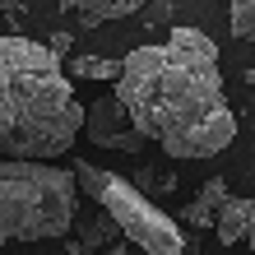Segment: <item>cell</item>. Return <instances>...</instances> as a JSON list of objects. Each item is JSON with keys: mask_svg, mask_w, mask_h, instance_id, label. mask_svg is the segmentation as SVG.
Masks as SVG:
<instances>
[{"mask_svg": "<svg viewBox=\"0 0 255 255\" xmlns=\"http://www.w3.org/2000/svg\"><path fill=\"white\" fill-rule=\"evenodd\" d=\"M242 242H246V246L255 251V200L246 204V237H242Z\"/></svg>", "mask_w": 255, "mask_h": 255, "instance_id": "7c38bea8", "label": "cell"}, {"mask_svg": "<svg viewBox=\"0 0 255 255\" xmlns=\"http://www.w3.org/2000/svg\"><path fill=\"white\" fill-rule=\"evenodd\" d=\"M84 134H88L98 148H116V153H139V148L148 144L144 134L134 130L126 102L116 98V93L98 98L93 107H84Z\"/></svg>", "mask_w": 255, "mask_h": 255, "instance_id": "5b68a950", "label": "cell"}, {"mask_svg": "<svg viewBox=\"0 0 255 255\" xmlns=\"http://www.w3.org/2000/svg\"><path fill=\"white\" fill-rule=\"evenodd\" d=\"M5 14H9L14 23H23V5H19V0H5Z\"/></svg>", "mask_w": 255, "mask_h": 255, "instance_id": "4fadbf2b", "label": "cell"}, {"mask_svg": "<svg viewBox=\"0 0 255 255\" xmlns=\"http://www.w3.org/2000/svg\"><path fill=\"white\" fill-rule=\"evenodd\" d=\"M228 195H232V190H228V181H223V176L204 181L200 195L186 204V223H190V228H214V223H218V209H223V200H228Z\"/></svg>", "mask_w": 255, "mask_h": 255, "instance_id": "8992f818", "label": "cell"}, {"mask_svg": "<svg viewBox=\"0 0 255 255\" xmlns=\"http://www.w3.org/2000/svg\"><path fill=\"white\" fill-rule=\"evenodd\" d=\"M228 23H232V37L255 42V0H232V9H228Z\"/></svg>", "mask_w": 255, "mask_h": 255, "instance_id": "30bf717a", "label": "cell"}, {"mask_svg": "<svg viewBox=\"0 0 255 255\" xmlns=\"http://www.w3.org/2000/svg\"><path fill=\"white\" fill-rule=\"evenodd\" d=\"M79 130L84 102L74 98L61 56L19 33L0 37V158L51 162L70 153Z\"/></svg>", "mask_w": 255, "mask_h": 255, "instance_id": "7a4b0ae2", "label": "cell"}, {"mask_svg": "<svg viewBox=\"0 0 255 255\" xmlns=\"http://www.w3.org/2000/svg\"><path fill=\"white\" fill-rule=\"evenodd\" d=\"M70 5L84 9V23L93 28V23H102V19H126V14L144 9L148 0H70Z\"/></svg>", "mask_w": 255, "mask_h": 255, "instance_id": "ba28073f", "label": "cell"}, {"mask_svg": "<svg viewBox=\"0 0 255 255\" xmlns=\"http://www.w3.org/2000/svg\"><path fill=\"white\" fill-rule=\"evenodd\" d=\"M134 130L167 158H214L237 139V116L223 98L218 47L200 28H172L162 47L126 56L116 79Z\"/></svg>", "mask_w": 255, "mask_h": 255, "instance_id": "6da1fadb", "label": "cell"}, {"mask_svg": "<svg viewBox=\"0 0 255 255\" xmlns=\"http://www.w3.org/2000/svg\"><path fill=\"white\" fill-rule=\"evenodd\" d=\"M74 167L0 162V242H61L74 228Z\"/></svg>", "mask_w": 255, "mask_h": 255, "instance_id": "3957f363", "label": "cell"}, {"mask_svg": "<svg viewBox=\"0 0 255 255\" xmlns=\"http://www.w3.org/2000/svg\"><path fill=\"white\" fill-rule=\"evenodd\" d=\"M246 204H251V200H242V195H228V200H223L218 223H214V232H218L223 246H237V242L246 237Z\"/></svg>", "mask_w": 255, "mask_h": 255, "instance_id": "52a82bcc", "label": "cell"}, {"mask_svg": "<svg viewBox=\"0 0 255 255\" xmlns=\"http://www.w3.org/2000/svg\"><path fill=\"white\" fill-rule=\"evenodd\" d=\"M246 79H251V84H255V65H251V70H246Z\"/></svg>", "mask_w": 255, "mask_h": 255, "instance_id": "5bb4252c", "label": "cell"}, {"mask_svg": "<svg viewBox=\"0 0 255 255\" xmlns=\"http://www.w3.org/2000/svg\"><path fill=\"white\" fill-rule=\"evenodd\" d=\"M74 181H79L84 195H93L102 204V214L121 228V237L130 246H139L144 255H186V237L176 228V218H167L134 181H126L116 172H102L84 158H74Z\"/></svg>", "mask_w": 255, "mask_h": 255, "instance_id": "277c9868", "label": "cell"}, {"mask_svg": "<svg viewBox=\"0 0 255 255\" xmlns=\"http://www.w3.org/2000/svg\"><path fill=\"white\" fill-rule=\"evenodd\" d=\"M70 47H74V37H70V33H51V42H47V51H51V56H65Z\"/></svg>", "mask_w": 255, "mask_h": 255, "instance_id": "8fae6325", "label": "cell"}, {"mask_svg": "<svg viewBox=\"0 0 255 255\" xmlns=\"http://www.w3.org/2000/svg\"><path fill=\"white\" fill-rule=\"evenodd\" d=\"M121 70H126V61H112V56H74V79H107V84H116Z\"/></svg>", "mask_w": 255, "mask_h": 255, "instance_id": "9c48e42d", "label": "cell"}]
</instances>
